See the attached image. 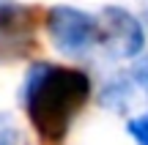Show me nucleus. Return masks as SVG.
<instances>
[{"label": "nucleus", "instance_id": "1", "mask_svg": "<svg viewBox=\"0 0 148 145\" xmlns=\"http://www.w3.org/2000/svg\"><path fill=\"white\" fill-rule=\"evenodd\" d=\"M90 99V80L79 69L36 63L22 85L25 112L44 145H60L71 120Z\"/></svg>", "mask_w": 148, "mask_h": 145}, {"label": "nucleus", "instance_id": "2", "mask_svg": "<svg viewBox=\"0 0 148 145\" xmlns=\"http://www.w3.org/2000/svg\"><path fill=\"white\" fill-rule=\"evenodd\" d=\"M47 30L52 44L66 55H82L93 44H99V22L71 5H55L49 11Z\"/></svg>", "mask_w": 148, "mask_h": 145}, {"label": "nucleus", "instance_id": "3", "mask_svg": "<svg viewBox=\"0 0 148 145\" xmlns=\"http://www.w3.org/2000/svg\"><path fill=\"white\" fill-rule=\"evenodd\" d=\"M96 22H99V44L112 58H134V55H140V49L145 44L143 25L126 8L107 5Z\"/></svg>", "mask_w": 148, "mask_h": 145}, {"label": "nucleus", "instance_id": "4", "mask_svg": "<svg viewBox=\"0 0 148 145\" xmlns=\"http://www.w3.org/2000/svg\"><path fill=\"white\" fill-rule=\"evenodd\" d=\"M33 49L30 11L14 0H0V60H16Z\"/></svg>", "mask_w": 148, "mask_h": 145}, {"label": "nucleus", "instance_id": "5", "mask_svg": "<svg viewBox=\"0 0 148 145\" xmlns=\"http://www.w3.org/2000/svg\"><path fill=\"white\" fill-rule=\"evenodd\" d=\"M129 134L137 145H148V112L129 120Z\"/></svg>", "mask_w": 148, "mask_h": 145}, {"label": "nucleus", "instance_id": "6", "mask_svg": "<svg viewBox=\"0 0 148 145\" xmlns=\"http://www.w3.org/2000/svg\"><path fill=\"white\" fill-rule=\"evenodd\" d=\"M132 77H134V82H137L140 88L148 91V55H143V58L132 66Z\"/></svg>", "mask_w": 148, "mask_h": 145}, {"label": "nucleus", "instance_id": "7", "mask_svg": "<svg viewBox=\"0 0 148 145\" xmlns=\"http://www.w3.org/2000/svg\"><path fill=\"white\" fill-rule=\"evenodd\" d=\"M0 145H25V140L14 126H0Z\"/></svg>", "mask_w": 148, "mask_h": 145}, {"label": "nucleus", "instance_id": "8", "mask_svg": "<svg viewBox=\"0 0 148 145\" xmlns=\"http://www.w3.org/2000/svg\"><path fill=\"white\" fill-rule=\"evenodd\" d=\"M143 25L148 27V11H145V14H143Z\"/></svg>", "mask_w": 148, "mask_h": 145}]
</instances>
